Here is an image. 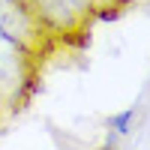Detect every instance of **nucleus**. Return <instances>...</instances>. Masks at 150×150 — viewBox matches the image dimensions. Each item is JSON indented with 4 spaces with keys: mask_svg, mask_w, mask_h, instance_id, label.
Returning a JSON list of instances; mask_svg holds the SVG:
<instances>
[{
    "mask_svg": "<svg viewBox=\"0 0 150 150\" xmlns=\"http://www.w3.org/2000/svg\"><path fill=\"white\" fill-rule=\"evenodd\" d=\"M27 57H30V48L0 27V102L9 108H21L24 102L21 87L33 78Z\"/></svg>",
    "mask_w": 150,
    "mask_h": 150,
    "instance_id": "nucleus-1",
    "label": "nucleus"
},
{
    "mask_svg": "<svg viewBox=\"0 0 150 150\" xmlns=\"http://www.w3.org/2000/svg\"><path fill=\"white\" fill-rule=\"evenodd\" d=\"M132 120H135V108H123V111L108 117V129L114 135H129L132 132Z\"/></svg>",
    "mask_w": 150,
    "mask_h": 150,
    "instance_id": "nucleus-2",
    "label": "nucleus"
},
{
    "mask_svg": "<svg viewBox=\"0 0 150 150\" xmlns=\"http://www.w3.org/2000/svg\"><path fill=\"white\" fill-rule=\"evenodd\" d=\"M120 3H126V0H93L96 9H117Z\"/></svg>",
    "mask_w": 150,
    "mask_h": 150,
    "instance_id": "nucleus-3",
    "label": "nucleus"
},
{
    "mask_svg": "<svg viewBox=\"0 0 150 150\" xmlns=\"http://www.w3.org/2000/svg\"><path fill=\"white\" fill-rule=\"evenodd\" d=\"M72 9L75 12H87V9H93V0H69Z\"/></svg>",
    "mask_w": 150,
    "mask_h": 150,
    "instance_id": "nucleus-4",
    "label": "nucleus"
},
{
    "mask_svg": "<svg viewBox=\"0 0 150 150\" xmlns=\"http://www.w3.org/2000/svg\"><path fill=\"white\" fill-rule=\"evenodd\" d=\"M0 3H6V6H30V9H36L33 0H0Z\"/></svg>",
    "mask_w": 150,
    "mask_h": 150,
    "instance_id": "nucleus-5",
    "label": "nucleus"
}]
</instances>
